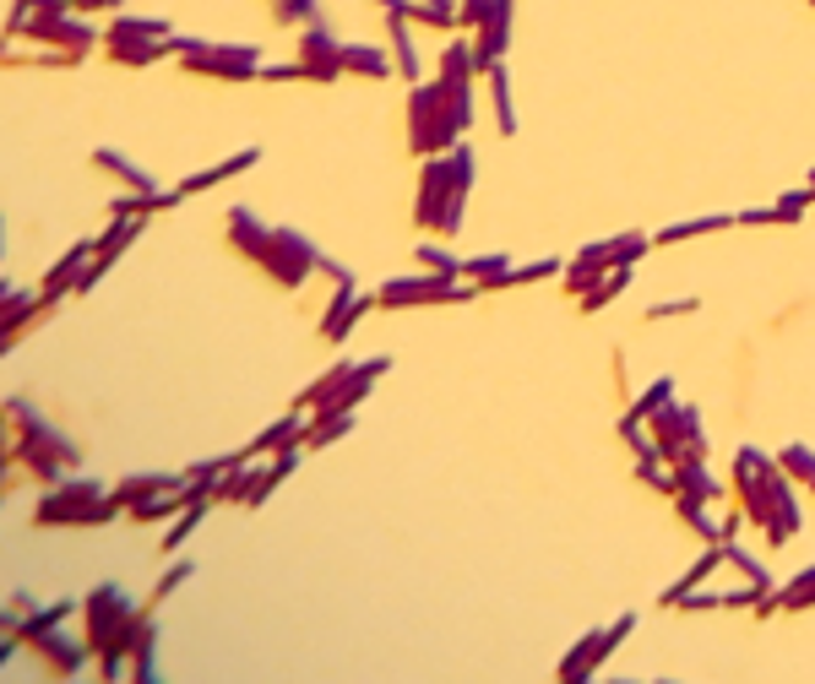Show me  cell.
I'll return each instance as SVG.
<instances>
[{"label":"cell","mask_w":815,"mask_h":684,"mask_svg":"<svg viewBox=\"0 0 815 684\" xmlns=\"http://www.w3.org/2000/svg\"><path fill=\"white\" fill-rule=\"evenodd\" d=\"M474 288H457V277H392L381 288V304H468Z\"/></svg>","instance_id":"8"},{"label":"cell","mask_w":815,"mask_h":684,"mask_svg":"<svg viewBox=\"0 0 815 684\" xmlns=\"http://www.w3.org/2000/svg\"><path fill=\"white\" fill-rule=\"evenodd\" d=\"M414 262H419V267H424V273H441V277H463V262H457V256H446V251H441V245H419V251H414Z\"/></svg>","instance_id":"25"},{"label":"cell","mask_w":815,"mask_h":684,"mask_svg":"<svg viewBox=\"0 0 815 684\" xmlns=\"http://www.w3.org/2000/svg\"><path fill=\"white\" fill-rule=\"evenodd\" d=\"M652 251V234H620V240H598V245H582L571 262H566V288L582 299L598 277H609L615 267H637Z\"/></svg>","instance_id":"5"},{"label":"cell","mask_w":815,"mask_h":684,"mask_svg":"<svg viewBox=\"0 0 815 684\" xmlns=\"http://www.w3.org/2000/svg\"><path fill=\"white\" fill-rule=\"evenodd\" d=\"M463 277H474V288H505L511 262H505V256H468V262H463Z\"/></svg>","instance_id":"22"},{"label":"cell","mask_w":815,"mask_h":684,"mask_svg":"<svg viewBox=\"0 0 815 684\" xmlns=\"http://www.w3.org/2000/svg\"><path fill=\"white\" fill-rule=\"evenodd\" d=\"M648 424H652V445H657V456H663L668 467H679V462H701V456H707L701 413L690 408V403H674V397H668Z\"/></svg>","instance_id":"6"},{"label":"cell","mask_w":815,"mask_h":684,"mask_svg":"<svg viewBox=\"0 0 815 684\" xmlns=\"http://www.w3.org/2000/svg\"><path fill=\"white\" fill-rule=\"evenodd\" d=\"M668 397H674V381H652L648 392H642V397H637V403H631V413H637V418H642V424H648L652 413L663 408V403H668Z\"/></svg>","instance_id":"27"},{"label":"cell","mask_w":815,"mask_h":684,"mask_svg":"<svg viewBox=\"0 0 815 684\" xmlns=\"http://www.w3.org/2000/svg\"><path fill=\"white\" fill-rule=\"evenodd\" d=\"M740 218V229H761V223H789V212L772 201V207H745V212H734Z\"/></svg>","instance_id":"29"},{"label":"cell","mask_w":815,"mask_h":684,"mask_svg":"<svg viewBox=\"0 0 815 684\" xmlns=\"http://www.w3.org/2000/svg\"><path fill=\"white\" fill-rule=\"evenodd\" d=\"M98 163H104V169H115V174H120V179H126L131 190H153V179H148L142 169H131L126 158H115V152H98Z\"/></svg>","instance_id":"28"},{"label":"cell","mask_w":815,"mask_h":684,"mask_svg":"<svg viewBox=\"0 0 815 684\" xmlns=\"http://www.w3.org/2000/svg\"><path fill=\"white\" fill-rule=\"evenodd\" d=\"M811 201H815V185H805V190H783V196H778V207L789 212V223H800Z\"/></svg>","instance_id":"30"},{"label":"cell","mask_w":815,"mask_h":684,"mask_svg":"<svg viewBox=\"0 0 815 684\" xmlns=\"http://www.w3.org/2000/svg\"><path fill=\"white\" fill-rule=\"evenodd\" d=\"M566 273V262H555V256H544V262H527V267H511L505 277V288H522V282H538V277H560Z\"/></svg>","instance_id":"26"},{"label":"cell","mask_w":815,"mask_h":684,"mask_svg":"<svg viewBox=\"0 0 815 684\" xmlns=\"http://www.w3.org/2000/svg\"><path fill=\"white\" fill-rule=\"evenodd\" d=\"M342 71H359V77H386L392 60L375 49V44H342Z\"/></svg>","instance_id":"19"},{"label":"cell","mask_w":815,"mask_h":684,"mask_svg":"<svg viewBox=\"0 0 815 684\" xmlns=\"http://www.w3.org/2000/svg\"><path fill=\"white\" fill-rule=\"evenodd\" d=\"M511 11H516V0H485V16H479V27H474L479 71L505 66V49H511Z\"/></svg>","instance_id":"10"},{"label":"cell","mask_w":815,"mask_h":684,"mask_svg":"<svg viewBox=\"0 0 815 684\" xmlns=\"http://www.w3.org/2000/svg\"><path fill=\"white\" fill-rule=\"evenodd\" d=\"M778 462H783V473H789L805 495H815V451H811V445H800V440H794V445H783V456H778Z\"/></svg>","instance_id":"21"},{"label":"cell","mask_w":815,"mask_h":684,"mask_svg":"<svg viewBox=\"0 0 815 684\" xmlns=\"http://www.w3.org/2000/svg\"><path fill=\"white\" fill-rule=\"evenodd\" d=\"M805 185H815V169H811V179H805Z\"/></svg>","instance_id":"36"},{"label":"cell","mask_w":815,"mask_h":684,"mask_svg":"<svg viewBox=\"0 0 815 684\" xmlns=\"http://www.w3.org/2000/svg\"><path fill=\"white\" fill-rule=\"evenodd\" d=\"M468 190H474V147H452L435 152L419 174V196H414V218L430 234H457L463 212H468Z\"/></svg>","instance_id":"3"},{"label":"cell","mask_w":815,"mask_h":684,"mask_svg":"<svg viewBox=\"0 0 815 684\" xmlns=\"http://www.w3.org/2000/svg\"><path fill=\"white\" fill-rule=\"evenodd\" d=\"M489 77V104H494V126H500V137H516V109H511V77H505V66H494L485 71Z\"/></svg>","instance_id":"17"},{"label":"cell","mask_w":815,"mask_h":684,"mask_svg":"<svg viewBox=\"0 0 815 684\" xmlns=\"http://www.w3.org/2000/svg\"><path fill=\"white\" fill-rule=\"evenodd\" d=\"M631 630H637V614H620V619H615L609 630H587V636H582V641H577V647H571V652L560 658L555 680H560V684L593 680V674H598V669H604V663L615 658V647H620V641H626Z\"/></svg>","instance_id":"7"},{"label":"cell","mask_w":815,"mask_h":684,"mask_svg":"<svg viewBox=\"0 0 815 684\" xmlns=\"http://www.w3.org/2000/svg\"><path fill=\"white\" fill-rule=\"evenodd\" d=\"M174 49L185 55L190 71H207V77H256V71H261V66H256L261 55H256L251 44L234 49V44H185V38H179Z\"/></svg>","instance_id":"9"},{"label":"cell","mask_w":815,"mask_h":684,"mask_svg":"<svg viewBox=\"0 0 815 684\" xmlns=\"http://www.w3.org/2000/svg\"><path fill=\"white\" fill-rule=\"evenodd\" d=\"M370 310V299L364 293H353V282H337V304L326 310V321H322V337L326 343H342L348 332H353V321Z\"/></svg>","instance_id":"14"},{"label":"cell","mask_w":815,"mask_h":684,"mask_svg":"<svg viewBox=\"0 0 815 684\" xmlns=\"http://www.w3.org/2000/svg\"><path fill=\"white\" fill-rule=\"evenodd\" d=\"M375 5H381L386 16H414V5H419V0H375Z\"/></svg>","instance_id":"33"},{"label":"cell","mask_w":815,"mask_h":684,"mask_svg":"<svg viewBox=\"0 0 815 684\" xmlns=\"http://www.w3.org/2000/svg\"><path fill=\"white\" fill-rule=\"evenodd\" d=\"M729 484H734V495L745 506V522H756L772 548H783L800 533V500H794V478L783 473V462L761 456L756 445H740Z\"/></svg>","instance_id":"1"},{"label":"cell","mask_w":815,"mask_h":684,"mask_svg":"<svg viewBox=\"0 0 815 684\" xmlns=\"http://www.w3.org/2000/svg\"><path fill=\"white\" fill-rule=\"evenodd\" d=\"M800 608H815V565H805V570L789 576V581H778V592H767V598L756 603L761 619H767V614H800Z\"/></svg>","instance_id":"11"},{"label":"cell","mask_w":815,"mask_h":684,"mask_svg":"<svg viewBox=\"0 0 815 684\" xmlns=\"http://www.w3.org/2000/svg\"><path fill=\"white\" fill-rule=\"evenodd\" d=\"M701 310V299H663V304H652L648 321H668V315H696Z\"/></svg>","instance_id":"31"},{"label":"cell","mask_w":815,"mask_h":684,"mask_svg":"<svg viewBox=\"0 0 815 684\" xmlns=\"http://www.w3.org/2000/svg\"><path fill=\"white\" fill-rule=\"evenodd\" d=\"M740 218L734 212H707V218H690V223H668V229H657L652 234V245H679V240H696V234H723V229H734Z\"/></svg>","instance_id":"16"},{"label":"cell","mask_w":815,"mask_h":684,"mask_svg":"<svg viewBox=\"0 0 815 684\" xmlns=\"http://www.w3.org/2000/svg\"><path fill=\"white\" fill-rule=\"evenodd\" d=\"M468 126H474V82L435 77V82L414 88V98H408V141H414V152H424V158L452 152Z\"/></svg>","instance_id":"2"},{"label":"cell","mask_w":815,"mask_h":684,"mask_svg":"<svg viewBox=\"0 0 815 684\" xmlns=\"http://www.w3.org/2000/svg\"><path fill=\"white\" fill-rule=\"evenodd\" d=\"M392 22V55H397V71L414 82L419 77V55H414V38H408V16H386Z\"/></svg>","instance_id":"24"},{"label":"cell","mask_w":815,"mask_h":684,"mask_svg":"<svg viewBox=\"0 0 815 684\" xmlns=\"http://www.w3.org/2000/svg\"><path fill=\"white\" fill-rule=\"evenodd\" d=\"M229 229H234V245H240L251 262H261L267 273L278 277V282H289V288L305 282L311 267H322V256H316L300 234H289V229H261V223H256L251 212H240V207L229 212Z\"/></svg>","instance_id":"4"},{"label":"cell","mask_w":815,"mask_h":684,"mask_svg":"<svg viewBox=\"0 0 815 684\" xmlns=\"http://www.w3.org/2000/svg\"><path fill=\"white\" fill-rule=\"evenodd\" d=\"M674 500H701V506L723 500V484L707 473V456H701V462H679V467H674Z\"/></svg>","instance_id":"15"},{"label":"cell","mask_w":815,"mask_h":684,"mask_svg":"<svg viewBox=\"0 0 815 684\" xmlns=\"http://www.w3.org/2000/svg\"><path fill=\"white\" fill-rule=\"evenodd\" d=\"M674 511H679V522H685L696 538H707V544H729V533L707 517V506H701V500H674Z\"/></svg>","instance_id":"20"},{"label":"cell","mask_w":815,"mask_h":684,"mask_svg":"<svg viewBox=\"0 0 815 684\" xmlns=\"http://www.w3.org/2000/svg\"><path fill=\"white\" fill-rule=\"evenodd\" d=\"M479 16H485V0H463L457 5V27H479Z\"/></svg>","instance_id":"32"},{"label":"cell","mask_w":815,"mask_h":684,"mask_svg":"<svg viewBox=\"0 0 815 684\" xmlns=\"http://www.w3.org/2000/svg\"><path fill=\"white\" fill-rule=\"evenodd\" d=\"M424 5H446V11H452V0H424Z\"/></svg>","instance_id":"35"},{"label":"cell","mask_w":815,"mask_h":684,"mask_svg":"<svg viewBox=\"0 0 815 684\" xmlns=\"http://www.w3.org/2000/svg\"><path fill=\"white\" fill-rule=\"evenodd\" d=\"M185 576H190V565H174V570H168V576H163L159 598H168V592H174V587H179V581H185Z\"/></svg>","instance_id":"34"},{"label":"cell","mask_w":815,"mask_h":684,"mask_svg":"<svg viewBox=\"0 0 815 684\" xmlns=\"http://www.w3.org/2000/svg\"><path fill=\"white\" fill-rule=\"evenodd\" d=\"M723 554H729V565H734V570H740V576H745L750 587H761V592H778V581H772V570H767L761 559H750V554H745V548L734 544V538L723 544Z\"/></svg>","instance_id":"23"},{"label":"cell","mask_w":815,"mask_h":684,"mask_svg":"<svg viewBox=\"0 0 815 684\" xmlns=\"http://www.w3.org/2000/svg\"><path fill=\"white\" fill-rule=\"evenodd\" d=\"M718 565H729V554H723V544H707V554H701V559H696V565H690L674 587H663V592H657V603H663V608H679V598H690L696 587H707V581L718 576Z\"/></svg>","instance_id":"12"},{"label":"cell","mask_w":815,"mask_h":684,"mask_svg":"<svg viewBox=\"0 0 815 684\" xmlns=\"http://www.w3.org/2000/svg\"><path fill=\"white\" fill-rule=\"evenodd\" d=\"M626 288H631V267H615V273L598 277V282L582 293V310H587V315H598V310H609V304H615Z\"/></svg>","instance_id":"18"},{"label":"cell","mask_w":815,"mask_h":684,"mask_svg":"<svg viewBox=\"0 0 815 684\" xmlns=\"http://www.w3.org/2000/svg\"><path fill=\"white\" fill-rule=\"evenodd\" d=\"M300 66H305V77H337V71H342V44L326 33L322 22L305 33V44H300Z\"/></svg>","instance_id":"13"}]
</instances>
